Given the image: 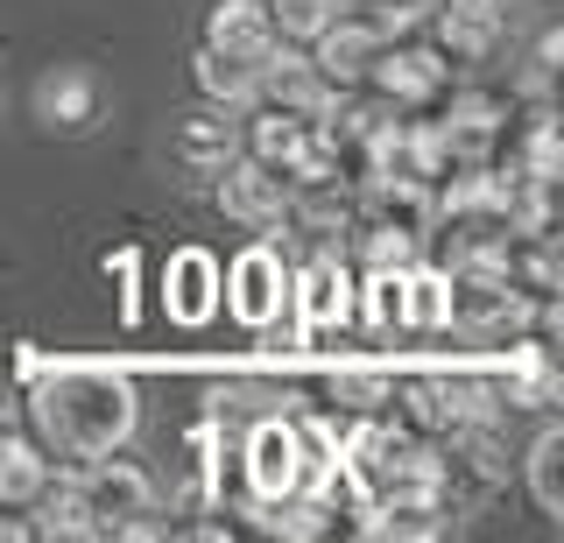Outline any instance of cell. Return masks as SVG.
<instances>
[{"mask_svg": "<svg viewBox=\"0 0 564 543\" xmlns=\"http://www.w3.org/2000/svg\"><path fill=\"white\" fill-rule=\"evenodd\" d=\"M22 416H29V437L57 466H85V459H99V452H113V445L134 437L141 395H134V381L106 360H50L43 374L29 381Z\"/></svg>", "mask_w": 564, "mask_h": 543, "instance_id": "cell-1", "label": "cell"}, {"mask_svg": "<svg viewBox=\"0 0 564 543\" xmlns=\"http://www.w3.org/2000/svg\"><path fill=\"white\" fill-rule=\"evenodd\" d=\"M78 501H85V515H93V530L99 536H155V473L128 459V452H99V459H85L78 473Z\"/></svg>", "mask_w": 564, "mask_h": 543, "instance_id": "cell-2", "label": "cell"}, {"mask_svg": "<svg viewBox=\"0 0 564 543\" xmlns=\"http://www.w3.org/2000/svg\"><path fill=\"white\" fill-rule=\"evenodd\" d=\"M290 269H296V261L275 248V234L247 240V248L219 269V311L247 332V339H254L269 318H282V311H290Z\"/></svg>", "mask_w": 564, "mask_h": 543, "instance_id": "cell-3", "label": "cell"}, {"mask_svg": "<svg viewBox=\"0 0 564 543\" xmlns=\"http://www.w3.org/2000/svg\"><path fill=\"white\" fill-rule=\"evenodd\" d=\"M311 473V452H304V431H296L290 410H269L240 431V487H247V508L254 501H275V495H296Z\"/></svg>", "mask_w": 564, "mask_h": 543, "instance_id": "cell-4", "label": "cell"}, {"mask_svg": "<svg viewBox=\"0 0 564 543\" xmlns=\"http://www.w3.org/2000/svg\"><path fill=\"white\" fill-rule=\"evenodd\" d=\"M452 275V304H445V332H458V339H516V332H529V296L508 283L501 269H445Z\"/></svg>", "mask_w": 564, "mask_h": 543, "instance_id": "cell-5", "label": "cell"}, {"mask_svg": "<svg viewBox=\"0 0 564 543\" xmlns=\"http://www.w3.org/2000/svg\"><path fill=\"white\" fill-rule=\"evenodd\" d=\"M352 275H360V269H352L339 248H317L311 261L290 269V311H296V325H304L311 346L352 332Z\"/></svg>", "mask_w": 564, "mask_h": 543, "instance_id": "cell-6", "label": "cell"}, {"mask_svg": "<svg viewBox=\"0 0 564 543\" xmlns=\"http://www.w3.org/2000/svg\"><path fill=\"white\" fill-rule=\"evenodd\" d=\"M367 93H381L395 113H431L437 99L452 93V64L437 57L431 43H395L388 36L367 64Z\"/></svg>", "mask_w": 564, "mask_h": 543, "instance_id": "cell-7", "label": "cell"}, {"mask_svg": "<svg viewBox=\"0 0 564 543\" xmlns=\"http://www.w3.org/2000/svg\"><path fill=\"white\" fill-rule=\"evenodd\" d=\"M395 36V22H381L375 8L352 14L339 0V14H332L325 29L311 36V72L332 85V93H346V85H367V64H375V50Z\"/></svg>", "mask_w": 564, "mask_h": 543, "instance_id": "cell-8", "label": "cell"}, {"mask_svg": "<svg viewBox=\"0 0 564 543\" xmlns=\"http://www.w3.org/2000/svg\"><path fill=\"white\" fill-rule=\"evenodd\" d=\"M431 50L458 72H473V64H487L494 50L508 43V0H437L431 14Z\"/></svg>", "mask_w": 564, "mask_h": 543, "instance_id": "cell-9", "label": "cell"}, {"mask_svg": "<svg viewBox=\"0 0 564 543\" xmlns=\"http://www.w3.org/2000/svg\"><path fill=\"white\" fill-rule=\"evenodd\" d=\"M212 198H219V213L234 226H247V234H282V213H290V184H282L269 163H254V155H226V163L212 170Z\"/></svg>", "mask_w": 564, "mask_h": 543, "instance_id": "cell-10", "label": "cell"}, {"mask_svg": "<svg viewBox=\"0 0 564 543\" xmlns=\"http://www.w3.org/2000/svg\"><path fill=\"white\" fill-rule=\"evenodd\" d=\"M431 113H437V128H445L452 163H494V149H501V134H508V99L501 93L466 85V93H445Z\"/></svg>", "mask_w": 564, "mask_h": 543, "instance_id": "cell-11", "label": "cell"}, {"mask_svg": "<svg viewBox=\"0 0 564 543\" xmlns=\"http://www.w3.org/2000/svg\"><path fill=\"white\" fill-rule=\"evenodd\" d=\"M155 290H163L170 325H184V332L212 325L219 318V254L212 248H176L163 261V275H155Z\"/></svg>", "mask_w": 564, "mask_h": 543, "instance_id": "cell-12", "label": "cell"}, {"mask_svg": "<svg viewBox=\"0 0 564 543\" xmlns=\"http://www.w3.org/2000/svg\"><path fill=\"white\" fill-rule=\"evenodd\" d=\"M35 120H43L50 134H93L99 113H106V85L85 72V64H57V72L35 78Z\"/></svg>", "mask_w": 564, "mask_h": 543, "instance_id": "cell-13", "label": "cell"}, {"mask_svg": "<svg viewBox=\"0 0 564 543\" xmlns=\"http://www.w3.org/2000/svg\"><path fill=\"white\" fill-rule=\"evenodd\" d=\"M275 22H269V0H212L205 8V50H219V57L234 64H269L275 57Z\"/></svg>", "mask_w": 564, "mask_h": 543, "instance_id": "cell-14", "label": "cell"}, {"mask_svg": "<svg viewBox=\"0 0 564 543\" xmlns=\"http://www.w3.org/2000/svg\"><path fill=\"white\" fill-rule=\"evenodd\" d=\"M50 480H57V459H50L29 431H14V416H8V424H0V508H8V515H29Z\"/></svg>", "mask_w": 564, "mask_h": 543, "instance_id": "cell-15", "label": "cell"}, {"mask_svg": "<svg viewBox=\"0 0 564 543\" xmlns=\"http://www.w3.org/2000/svg\"><path fill=\"white\" fill-rule=\"evenodd\" d=\"M360 219L388 226V234H410V240H431L437 198H431V184H416V177H375L360 191Z\"/></svg>", "mask_w": 564, "mask_h": 543, "instance_id": "cell-16", "label": "cell"}, {"mask_svg": "<svg viewBox=\"0 0 564 543\" xmlns=\"http://www.w3.org/2000/svg\"><path fill=\"white\" fill-rule=\"evenodd\" d=\"M445 304H452L445 261H410L402 269V332H445Z\"/></svg>", "mask_w": 564, "mask_h": 543, "instance_id": "cell-17", "label": "cell"}, {"mask_svg": "<svg viewBox=\"0 0 564 543\" xmlns=\"http://www.w3.org/2000/svg\"><path fill=\"white\" fill-rule=\"evenodd\" d=\"M317 395L339 416H375V410H388V395H395V374H388V367H332V374L317 381Z\"/></svg>", "mask_w": 564, "mask_h": 543, "instance_id": "cell-18", "label": "cell"}, {"mask_svg": "<svg viewBox=\"0 0 564 543\" xmlns=\"http://www.w3.org/2000/svg\"><path fill=\"white\" fill-rule=\"evenodd\" d=\"M176 155H184L191 170H219L226 155H240V128L226 120V107H205V113H191L184 128H176Z\"/></svg>", "mask_w": 564, "mask_h": 543, "instance_id": "cell-19", "label": "cell"}, {"mask_svg": "<svg viewBox=\"0 0 564 543\" xmlns=\"http://www.w3.org/2000/svg\"><path fill=\"white\" fill-rule=\"evenodd\" d=\"M522 473H529V495H536V508H543L551 522H564V431H557V424L536 431V445H529Z\"/></svg>", "mask_w": 564, "mask_h": 543, "instance_id": "cell-20", "label": "cell"}, {"mask_svg": "<svg viewBox=\"0 0 564 543\" xmlns=\"http://www.w3.org/2000/svg\"><path fill=\"white\" fill-rule=\"evenodd\" d=\"M198 93L212 107H247V99H254V64H234V57H219V50L198 43Z\"/></svg>", "mask_w": 564, "mask_h": 543, "instance_id": "cell-21", "label": "cell"}, {"mask_svg": "<svg viewBox=\"0 0 564 543\" xmlns=\"http://www.w3.org/2000/svg\"><path fill=\"white\" fill-rule=\"evenodd\" d=\"M332 14H339V0H269V22L282 43H311Z\"/></svg>", "mask_w": 564, "mask_h": 543, "instance_id": "cell-22", "label": "cell"}, {"mask_svg": "<svg viewBox=\"0 0 564 543\" xmlns=\"http://www.w3.org/2000/svg\"><path fill=\"white\" fill-rule=\"evenodd\" d=\"M106 275L120 283V318H141V254L134 248H120V254H106Z\"/></svg>", "mask_w": 564, "mask_h": 543, "instance_id": "cell-23", "label": "cell"}, {"mask_svg": "<svg viewBox=\"0 0 564 543\" xmlns=\"http://www.w3.org/2000/svg\"><path fill=\"white\" fill-rule=\"evenodd\" d=\"M551 72H557V29H543L536 36V57H529V93H551Z\"/></svg>", "mask_w": 564, "mask_h": 543, "instance_id": "cell-24", "label": "cell"}, {"mask_svg": "<svg viewBox=\"0 0 564 543\" xmlns=\"http://www.w3.org/2000/svg\"><path fill=\"white\" fill-rule=\"evenodd\" d=\"M437 0H375V14L381 22H395V29H410V22H423V14H431Z\"/></svg>", "mask_w": 564, "mask_h": 543, "instance_id": "cell-25", "label": "cell"}]
</instances>
